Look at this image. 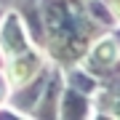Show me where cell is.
Segmentation results:
<instances>
[{"instance_id": "11", "label": "cell", "mask_w": 120, "mask_h": 120, "mask_svg": "<svg viewBox=\"0 0 120 120\" xmlns=\"http://www.w3.org/2000/svg\"><path fill=\"white\" fill-rule=\"evenodd\" d=\"M5 94H8V80H5V75L0 72V101L5 99Z\"/></svg>"}, {"instance_id": "10", "label": "cell", "mask_w": 120, "mask_h": 120, "mask_svg": "<svg viewBox=\"0 0 120 120\" xmlns=\"http://www.w3.org/2000/svg\"><path fill=\"white\" fill-rule=\"evenodd\" d=\"M107 3V8L112 11V16L117 19V24H120V0H104Z\"/></svg>"}, {"instance_id": "3", "label": "cell", "mask_w": 120, "mask_h": 120, "mask_svg": "<svg viewBox=\"0 0 120 120\" xmlns=\"http://www.w3.org/2000/svg\"><path fill=\"white\" fill-rule=\"evenodd\" d=\"M48 72H51L48 67H40V72L35 75L32 80L16 86V91L11 94L8 101H11V107L16 109L19 115H32V112H35V107H38V101H40V94H43V88H45Z\"/></svg>"}, {"instance_id": "7", "label": "cell", "mask_w": 120, "mask_h": 120, "mask_svg": "<svg viewBox=\"0 0 120 120\" xmlns=\"http://www.w3.org/2000/svg\"><path fill=\"white\" fill-rule=\"evenodd\" d=\"M91 115V96L80 94L75 88H64L61 91V101H59V117L67 120H77V117H88Z\"/></svg>"}, {"instance_id": "6", "label": "cell", "mask_w": 120, "mask_h": 120, "mask_svg": "<svg viewBox=\"0 0 120 120\" xmlns=\"http://www.w3.org/2000/svg\"><path fill=\"white\" fill-rule=\"evenodd\" d=\"M19 16L24 19V30L27 38L35 48H45V24H43V11H40V0H24L19 5Z\"/></svg>"}, {"instance_id": "1", "label": "cell", "mask_w": 120, "mask_h": 120, "mask_svg": "<svg viewBox=\"0 0 120 120\" xmlns=\"http://www.w3.org/2000/svg\"><path fill=\"white\" fill-rule=\"evenodd\" d=\"M45 24V48L59 67H72L83 61L86 51L104 32L86 11V0H40Z\"/></svg>"}, {"instance_id": "4", "label": "cell", "mask_w": 120, "mask_h": 120, "mask_svg": "<svg viewBox=\"0 0 120 120\" xmlns=\"http://www.w3.org/2000/svg\"><path fill=\"white\" fill-rule=\"evenodd\" d=\"M5 67H8V83L13 88L22 86V83L32 80L35 75L40 72V67H43V59H40L38 48H27V51L11 56L8 61H5Z\"/></svg>"}, {"instance_id": "14", "label": "cell", "mask_w": 120, "mask_h": 120, "mask_svg": "<svg viewBox=\"0 0 120 120\" xmlns=\"http://www.w3.org/2000/svg\"><path fill=\"white\" fill-rule=\"evenodd\" d=\"M0 19H3V11H0Z\"/></svg>"}, {"instance_id": "9", "label": "cell", "mask_w": 120, "mask_h": 120, "mask_svg": "<svg viewBox=\"0 0 120 120\" xmlns=\"http://www.w3.org/2000/svg\"><path fill=\"white\" fill-rule=\"evenodd\" d=\"M86 11H88V16L94 19L96 24L104 27V30H112V27L117 24V19L112 16V11L107 8L104 0H86Z\"/></svg>"}, {"instance_id": "13", "label": "cell", "mask_w": 120, "mask_h": 120, "mask_svg": "<svg viewBox=\"0 0 120 120\" xmlns=\"http://www.w3.org/2000/svg\"><path fill=\"white\" fill-rule=\"evenodd\" d=\"M3 64H5V59H3V53H0V67H3Z\"/></svg>"}, {"instance_id": "8", "label": "cell", "mask_w": 120, "mask_h": 120, "mask_svg": "<svg viewBox=\"0 0 120 120\" xmlns=\"http://www.w3.org/2000/svg\"><path fill=\"white\" fill-rule=\"evenodd\" d=\"M64 80H67V86H69V88L80 91V94H86V96H94V94H96V88H99V80L88 72L86 67H77V64L67 67Z\"/></svg>"}, {"instance_id": "5", "label": "cell", "mask_w": 120, "mask_h": 120, "mask_svg": "<svg viewBox=\"0 0 120 120\" xmlns=\"http://www.w3.org/2000/svg\"><path fill=\"white\" fill-rule=\"evenodd\" d=\"M64 91V75L59 72V67L48 72V80H45V88L40 94V101L35 107L32 117H59V96Z\"/></svg>"}, {"instance_id": "12", "label": "cell", "mask_w": 120, "mask_h": 120, "mask_svg": "<svg viewBox=\"0 0 120 120\" xmlns=\"http://www.w3.org/2000/svg\"><path fill=\"white\" fill-rule=\"evenodd\" d=\"M112 38H115V43H117V48H120V24L112 27Z\"/></svg>"}, {"instance_id": "2", "label": "cell", "mask_w": 120, "mask_h": 120, "mask_svg": "<svg viewBox=\"0 0 120 120\" xmlns=\"http://www.w3.org/2000/svg\"><path fill=\"white\" fill-rule=\"evenodd\" d=\"M27 48H32V43L27 38L22 16L16 11L13 13H3V19H0V53H3V59H11V56L22 53Z\"/></svg>"}]
</instances>
